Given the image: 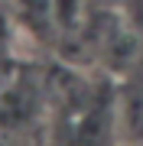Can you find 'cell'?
Instances as JSON below:
<instances>
[{
    "label": "cell",
    "mask_w": 143,
    "mask_h": 146,
    "mask_svg": "<svg viewBox=\"0 0 143 146\" xmlns=\"http://www.w3.org/2000/svg\"><path fill=\"white\" fill-rule=\"evenodd\" d=\"M52 20L59 29H75L81 23V0H52Z\"/></svg>",
    "instance_id": "1"
}]
</instances>
